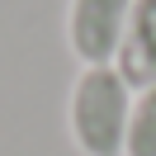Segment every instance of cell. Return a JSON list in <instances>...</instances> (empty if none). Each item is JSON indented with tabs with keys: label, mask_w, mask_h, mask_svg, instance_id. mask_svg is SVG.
I'll use <instances>...</instances> for the list:
<instances>
[{
	"label": "cell",
	"mask_w": 156,
	"mask_h": 156,
	"mask_svg": "<svg viewBox=\"0 0 156 156\" xmlns=\"http://www.w3.org/2000/svg\"><path fill=\"white\" fill-rule=\"evenodd\" d=\"M133 90L114 66H80L66 104V128L80 156H123Z\"/></svg>",
	"instance_id": "cell-1"
},
{
	"label": "cell",
	"mask_w": 156,
	"mask_h": 156,
	"mask_svg": "<svg viewBox=\"0 0 156 156\" xmlns=\"http://www.w3.org/2000/svg\"><path fill=\"white\" fill-rule=\"evenodd\" d=\"M133 0H71L66 5V43L80 66H114L128 29Z\"/></svg>",
	"instance_id": "cell-2"
},
{
	"label": "cell",
	"mask_w": 156,
	"mask_h": 156,
	"mask_svg": "<svg viewBox=\"0 0 156 156\" xmlns=\"http://www.w3.org/2000/svg\"><path fill=\"white\" fill-rule=\"evenodd\" d=\"M114 71L128 80V90L156 85V0H133Z\"/></svg>",
	"instance_id": "cell-3"
},
{
	"label": "cell",
	"mask_w": 156,
	"mask_h": 156,
	"mask_svg": "<svg viewBox=\"0 0 156 156\" xmlns=\"http://www.w3.org/2000/svg\"><path fill=\"white\" fill-rule=\"evenodd\" d=\"M123 156H156V85H147V90H137V95H133Z\"/></svg>",
	"instance_id": "cell-4"
}]
</instances>
